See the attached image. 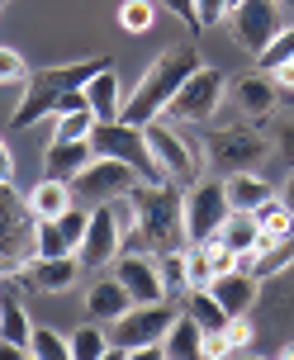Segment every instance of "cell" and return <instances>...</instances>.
Wrapping results in <instances>:
<instances>
[{
	"mask_svg": "<svg viewBox=\"0 0 294 360\" xmlns=\"http://www.w3.org/2000/svg\"><path fill=\"white\" fill-rule=\"evenodd\" d=\"M105 67H114L110 57H86V62H72V67H43V72H34L19 109L10 114V128H34L38 119H48V114L57 119V114L91 109L86 105V81L100 76Z\"/></svg>",
	"mask_w": 294,
	"mask_h": 360,
	"instance_id": "obj_1",
	"label": "cell"
},
{
	"mask_svg": "<svg viewBox=\"0 0 294 360\" xmlns=\"http://www.w3.org/2000/svg\"><path fill=\"white\" fill-rule=\"evenodd\" d=\"M133 199V209H138V228H133L129 237H124V252H152V256H162V252H181L185 242V195H181V185H133L129 190Z\"/></svg>",
	"mask_w": 294,
	"mask_h": 360,
	"instance_id": "obj_2",
	"label": "cell"
},
{
	"mask_svg": "<svg viewBox=\"0 0 294 360\" xmlns=\"http://www.w3.org/2000/svg\"><path fill=\"white\" fill-rule=\"evenodd\" d=\"M204 62L200 53L190 48V43H181V48H166L152 67L143 72V81H138V90L129 95V105H124V124L133 128H147V124H157V114H166L171 109V100H176V90L190 81V76L200 72Z\"/></svg>",
	"mask_w": 294,
	"mask_h": 360,
	"instance_id": "obj_3",
	"label": "cell"
},
{
	"mask_svg": "<svg viewBox=\"0 0 294 360\" xmlns=\"http://www.w3.org/2000/svg\"><path fill=\"white\" fill-rule=\"evenodd\" d=\"M91 147H95V157H110V162L133 166L143 185H166L162 166H157L152 147H147V128H133V124H124V119H114V124H95Z\"/></svg>",
	"mask_w": 294,
	"mask_h": 360,
	"instance_id": "obj_4",
	"label": "cell"
},
{
	"mask_svg": "<svg viewBox=\"0 0 294 360\" xmlns=\"http://www.w3.org/2000/svg\"><path fill=\"white\" fill-rule=\"evenodd\" d=\"M228 214H233V204H228V190L219 180H195L185 190V237H190V247L214 242L223 233Z\"/></svg>",
	"mask_w": 294,
	"mask_h": 360,
	"instance_id": "obj_5",
	"label": "cell"
},
{
	"mask_svg": "<svg viewBox=\"0 0 294 360\" xmlns=\"http://www.w3.org/2000/svg\"><path fill=\"white\" fill-rule=\"evenodd\" d=\"M223 90H228L223 72L200 67V72H195L181 90H176V100H171V109H166V114H171L176 124H209V119L219 114V105H223Z\"/></svg>",
	"mask_w": 294,
	"mask_h": 360,
	"instance_id": "obj_6",
	"label": "cell"
},
{
	"mask_svg": "<svg viewBox=\"0 0 294 360\" xmlns=\"http://www.w3.org/2000/svg\"><path fill=\"white\" fill-rule=\"evenodd\" d=\"M147 147H152V157H157V166H162V176L171 185L190 190L200 180V152L185 143L171 124H147Z\"/></svg>",
	"mask_w": 294,
	"mask_h": 360,
	"instance_id": "obj_7",
	"label": "cell"
},
{
	"mask_svg": "<svg viewBox=\"0 0 294 360\" xmlns=\"http://www.w3.org/2000/svg\"><path fill=\"white\" fill-rule=\"evenodd\" d=\"M181 313L166 304H138L129 308L119 323H110V346H124V351H138V346H157L166 342V332Z\"/></svg>",
	"mask_w": 294,
	"mask_h": 360,
	"instance_id": "obj_8",
	"label": "cell"
},
{
	"mask_svg": "<svg viewBox=\"0 0 294 360\" xmlns=\"http://www.w3.org/2000/svg\"><path fill=\"white\" fill-rule=\"evenodd\" d=\"M233 34L247 53H266L280 34H285V10L276 0H238L233 5Z\"/></svg>",
	"mask_w": 294,
	"mask_h": 360,
	"instance_id": "obj_9",
	"label": "cell"
},
{
	"mask_svg": "<svg viewBox=\"0 0 294 360\" xmlns=\"http://www.w3.org/2000/svg\"><path fill=\"white\" fill-rule=\"evenodd\" d=\"M29 204L10 195V185H0V275H15L24 261H34V228H24Z\"/></svg>",
	"mask_w": 294,
	"mask_h": 360,
	"instance_id": "obj_10",
	"label": "cell"
},
{
	"mask_svg": "<svg viewBox=\"0 0 294 360\" xmlns=\"http://www.w3.org/2000/svg\"><path fill=\"white\" fill-rule=\"evenodd\" d=\"M209 162L223 166L228 176H238V171H252V166L266 157V143H261V133H252L247 124H228V128H214L209 133Z\"/></svg>",
	"mask_w": 294,
	"mask_h": 360,
	"instance_id": "obj_11",
	"label": "cell"
},
{
	"mask_svg": "<svg viewBox=\"0 0 294 360\" xmlns=\"http://www.w3.org/2000/svg\"><path fill=\"white\" fill-rule=\"evenodd\" d=\"M124 223L114 218L110 204H100V209H91V223H86V242H81V266L86 270H100V266H114L119 256H124Z\"/></svg>",
	"mask_w": 294,
	"mask_h": 360,
	"instance_id": "obj_12",
	"label": "cell"
},
{
	"mask_svg": "<svg viewBox=\"0 0 294 360\" xmlns=\"http://www.w3.org/2000/svg\"><path fill=\"white\" fill-rule=\"evenodd\" d=\"M91 209H67L62 218H38L34 223V256H76L86 242Z\"/></svg>",
	"mask_w": 294,
	"mask_h": 360,
	"instance_id": "obj_13",
	"label": "cell"
},
{
	"mask_svg": "<svg viewBox=\"0 0 294 360\" xmlns=\"http://www.w3.org/2000/svg\"><path fill=\"white\" fill-rule=\"evenodd\" d=\"M133 185H138V171H133V166L110 162V157H95V162L72 180V195H86V199H95V204H110V199L129 195Z\"/></svg>",
	"mask_w": 294,
	"mask_h": 360,
	"instance_id": "obj_14",
	"label": "cell"
},
{
	"mask_svg": "<svg viewBox=\"0 0 294 360\" xmlns=\"http://www.w3.org/2000/svg\"><path fill=\"white\" fill-rule=\"evenodd\" d=\"M114 275H119V285L133 294V304H162L166 299L162 270H157V256L152 252H124L114 261Z\"/></svg>",
	"mask_w": 294,
	"mask_h": 360,
	"instance_id": "obj_15",
	"label": "cell"
},
{
	"mask_svg": "<svg viewBox=\"0 0 294 360\" xmlns=\"http://www.w3.org/2000/svg\"><path fill=\"white\" fill-rule=\"evenodd\" d=\"M257 289H261V280L252 275V270L233 266V270H223V275H214L209 294L223 304V313H228V318H247V313H252V304H257Z\"/></svg>",
	"mask_w": 294,
	"mask_h": 360,
	"instance_id": "obj_16",
	"label": "cell"
},
{
	"mask_svg": "<svg viewBox=\"0 0 294 360\" xmlns=\"http://www.w3.org/2000/svg\"><path fill=\"white\" fill-rule=\"evenodd\" d=\"M81 256H34L29 261V289L38 294H62L81 280Z\"/></svg>",
	"mask_w": 294,
	"mask_h": 360,
	"instance_id": "obj_17",
	"label": "cell"
},
{
	"mask_svg": "<svg viewBox=\"0 0 294 360\" xmlns=\"http://www.w3.org/2000/svg\"><path fill=\"white\" fill-rule=\"evenodd\" d=\"M129 308H138V304H133L129 289L119 285V275H100V280L86 289V313H91L95 323H119Z\"/></svg>",
	"mask_w": 294,
	"mask_h": 360,
	"instance_id": "obj_18",
	"label": "cell"
},
{
	"mask_svg": "<svg viewBox=\"0 0 294 360\" xmlns=\"http://www.w3.org/2000/svg\"><path fill=\"white\" fill-rule=\"evenodd\" d=\"M95 162V147L91 138H81V143H53L48 147V157H43V176L48 180H62V185H72L86 166Z\"/></svg>",
	"mask_w": 294,
	"mask_h": 360,
	"instance_id": "obj_19",
	"label": "cell"
},
{
	"mask_svg": "<svg viewBox=\"0 0 294 360\" xmlns=\"http://www.w3.org/2000/svg\"><path fill=\"white\" fill-rule=\"evenodd\" d=\"M233 100H238L242 114H252V119H266V114L276 109V100H280V86H276V76H266V72L242 76L238 86H233Z\"/></svg>",
	"mask_w": 294,
	"mask_h": 360,
	"instance_id": "obj_20",
	"label": "cell"
},
{
	"mask_svg": "<svg viewBox=\"0 0 294 360\" xmlns=\"http://www.w3.org/2000/svg\"><path fill=\"white\" fill-rule=\"evenodd\" d=\"M223 190H228V204H233L238 214H257L266 199H276V185L261 180L257 171H238V176H228V180H223Z\"/></svg>",
	"mask_w": 294,
	"mask_h": 360,
	"instance_id": "obj_21",
	"label": "cell"
},
{
	"mask_svg": "<svg viewBox=\"0 0 294 360\" xmlns=\"http://www.w3.org/2000/svg\"><path fill=\"white\" fill-rule=\"evenodd\" d=\"M0 342L24 346V351L34 342V323H29V313H24V299H19L10 285L0 289Z\"/></svg>",
	"mask_w": 294,
	"mask_h": 360,
	"instance_id": "obj_22",
	"label": "cell"
},
{
	"mask_svg": "<svg viewBox=\"0 0 294 360\" xmlns=\"http://www.w3.org/2000/svg\"><path fill=\"white\" fill-rule=\"evenodd\" d=\"M86 105H91V114L100 119V124H114V119L124 114V100H119V76H114V67H105L100 76H91V81H86Z\"/></svg>",
	"mask_w": 294,
	"mask_h": 360,
	"instance_id": "obj_23",
	"label": "cell"
},
{
	"mask_svg": "<svg viewBox=\"0 0 294 360\" xmlns=\"http://www.w3.org/2000/svg\"><path fill=\"white\" fill-rule=\"evenodd\" d=\"M181 313H185V318H195V327H200L204 337H219V332H228V323H233L209 289H190L185 304H181Z\"/></svg>",
	"mask_w": 294,
	"mask_h": 360,
	"instance_id": "obj_24",
	"label": "cell"
},
{
	"mask_svg": "<svg viewBox=\"0 0 294 360\" xmlns=\"http://www.w3.org/2000/svg\"><path fill=\"white\" fill-rule=\"evenodd\" d=\"M166 356L171 360H209V351H204V332L195 327V318H176L171 323V332H166Z\"/></svg>",
	"mask_w": 294,
	"mask_h": 360,
	"instance_id": "obj_25",
	"label": "cell"
},
{
	"mask_svg": "<svg viewBox=\"0 0 294 360\" xmlns=\"http://www.w3.org/2000/svg\"><path fill=\"white\" fill-rule=\"evenodd\" d=\"M24 204H29V218H62L67 214V209H72V190H67V185H62V180H48L43 176V185H38V190H29V199H24Z\"/></svg>",
	"mask_w": 294,
	"mask_h": 360,
	"instance_id": "obj_26",
	"label": "cell"
},
{
	"mask_svg": "<svg viewBox=\"0 0 294 360\" xmlns=\"http://www.w3.org/2000/svg\"><path fill=\"white\" fill-rule=\"evenodd\" d=\"M219 242L228 247L233 256H247V252H257L261 247V223H257V214H228V223H223V233H219Z\"/></svg>",
	"mask_w": 294,
	"mask_h": 360,
	"instance_id": "obj_27",
	"label": "cell"
},
{
	"mask_svg": "<svg viewBox=\"0 0 294 360\" xmlns=\"http://www.w3.org/2000/svg\"><path fill=\"white\" fill-rule=\"evenodd\" d=\"M257 223H261V247H266V242H290L294 237V214L285 209V199H266L257 209Z\"/></svg>",
	"mask_w": 294,
	"mask_h": 360,
	"instance_id": "obj_28",
	"label": "cell"
},
{
	"mask_svg": "<svg viewBox=\"0 0 294 360\" xmlns=\"http://www.w3.org/2000/svg\"><path fill=\"white\" fill-rule=\"evenodd\" d=\"M67 342H72V360H100L110 351V332H100L95 323H86V327H76Z\"/></svg>",
	"mask_w": 294,
	"mask_h": 360,
	"instance_id": "obj_29",
	"label": "cell"
},
{
	"mask_svg": "<svg viewBox=\"0 0 294 360\" xmlns=\"http://www.w3.org/2000/svg\"><path fill=\"white\" fill-rule=\"evenodd\" d=\"M95 119L91 109H76V114H57V124H53V143H81V138H91L95 133Z\"/></svg>",
	"mask_w": 294,
	"mask_h": 360,
	"instance_id": "obj_30",
	"label": "cell"
},
{
	"mask_svg": "<svg viewBox=\"0 0 294 360\" xmlns=\"http://www.w3.org/2000/svg\"><path fill=\"white\" fill-rule=\"evenodd\" d=\"M157 270H162L166 294H185V289H190V266H185V252H162V256H157Z\"/></svg>",
	"mask_w": 294,
	"mask_h": 360,
	"instance_id": "obj_31",
	"label": "cell"
},
{
	"mask_svg": "<svg viewBox=\"0 0 294 360\" xmlns=\"http://www.w3.org/2000/svg\"><path fill=\"white\" fill-rule=\"evenodd\" d=\"M29 356H34V360H72V342H62L53 327H34Z\"/></svg>",
	"mask_w": 294,
	"mask_h": 360,
	"instance_id": "obj_32",
	"label": "cell"
},
{
	"mask_svg": "<svg viewBox=\"0 0 294 360\" xmlns=\"http://www.w3.org/2000/svg\"><path fill=\"white\" fill-rule=\"evenodd\" d=\"M285 62H294V29H285V34H280L276 43L266 48V53H257V67H261L266 76H271V72H280Z\"/></svg>",
	"mask_w": 294,
	"mask_h": 360,
	"instance_id": "obj_33",
	"label": "cell"
},
{
	"mask_svg": "<svg viewBox=\"0 0 294 360\" xmlns=\"http://www.w3.org/2000/svg\"><path fill=\"white\" fill-rule=\"evenodd\" d=\"M185 266H190V289H209V285H214L209 247H190V252H185Z\"/></svg>",
	"mask_w": 294,
	"mask_h": 360,
	"instance_id": "obj_34",
	"label": "cell"
},
{
	"mask_svg": "<svg viewBox=\"0 0 294 360\" xmlns=\"http://www.w3.org/2000/svg\"><path fill=\"white\" fill-rule=\"evenodd\" d=\"M119 24H124L129 34H147V29H152V0H124Z\"/></svg>",
	"mask_w": 294,
	"mask_h": 360,
	"instance_id": "obj_35",
	"label": "cell"
},
{
	"mask_svg": "<svg viewBox=\"0 0 294 360\" xmlns=\"http://www.w3.org/2000/svg\"><path fill=\"white\" fill-rule=\"evenodd\" d=\"M233 5H238V0H195V10H200V29H219L223 19H233Z\"/></svg>",
	"mask_w": 294,
	"mask_h": 360,
	"instance_id": "obj_36",
	"label": "cell"
},
{
	"mask_svg": "<svg viewBox=\"0 0 294 360\" xmlns=\"http://www.w3.org/2000/svg\"><path fill=\"white\" fill-rule=\"evenodd\" d=\"M24 57L15 53V48H0V86H15V81H24Z\"/></svg>",
	"mask_w": 294,
	"mask_h": 360,
	"instance_id": "obj_37",
	"label": "cell"
},
{
	"mask_svg": "<svg viewBox=\"0 0 294 360\" xmlns=\"http://www.w3.org/2000/svg\"><path fill=\"white\" fill-rule=\"evenodd\" d=\"M223 342L233 346V351L252 346V313H247V318H233V323H228V332H223Z\"/></svg>",
	"mask_w": 294,
	"mask_h": 360,
	"instance_id": "obj_38",
	"label": "cell"
},
{
	"mask_svg": "<svg viewBox=\"0 0 294 360\" xmlns=\"http://www.w3.org/2000/svg\"><path fill=\"white\" fill-rule=\"evenodd\" d=\"M162 5H166L176 19H181L190 34H200V10H195V0H162Z\"/></svg>",
	"mask_w": 294,
	"mask_h": 360,
	"instance_id": "obj_39",
	"label": "cell"
},
{
	"mask_svg": "<svg viewBox=\"0 0 294 360\" xmlns=\"http://www.w3.org/2000/svg\"><path fill=\"white\" fill-rule=\"evenodd\" d=\"M276 147H280V157H285V166L294 171V124H280L276 128Z\"/></svg>",
	"mask_w": 294,
	"mask_h": 360,
	"instance_id": "obj_40",
	"label": "cell"
},
{
	"mask_svg": "<svg viewBox=\"0 0 294 360\" xmlns=\"http://www.w3.org/2000/svg\"><path fill=\"white\" fill-rule=\"evenodd\" d=\"M129 360H171V356H166V346L157 342V346H138V351H129Z\"/></svg>",
	"mask_w": 294,
	"mask_h": 360,
	"instance_id": "obj_41",
	"label": "cell"
},
{
	"mask_svg": "<svg viewBox=\"0 0 294 360\" xmlns=\"http://www.w3.org/2000/svg\"><path fill=\"white\" fill-rule=\"evenodd\" d=\"M0 360H29V351H24V346H10V342H0Z\"/></svg>",
	"mask_w": 294,
	"mask_h": 360,
	"instance_id": "obj_42",
	"label": "cell"
},
{
	"mask_svg": "<svg viewBox=\"0 0 294 360\" xmlns=\"http://www.w3.org/2000/svg\"><path fill=\"white\" fill-rule=\"evenodd\" d=\"M276 76V86H290L294 90V62H285V67H280V72H271Z\"/></svg>",
	"mask_w": 294,
	"mask_h": 360,
	"instance_id": "obj_43",
	"label": "cell"
},
{
	"mask_svg": "<svg viewBox=\"0 0 294 360\" xmlns=\"http://www.w3.org/2000/svg\"><path fill=\"white\" fill-rule=\"evenodd\" d=\"M10 176H15V162H10V152H0V185H10Z\"/></svg>",
	"mask_w": 294,
	"mask_h": 360,
	"instance_id": "obj_44",
	"label": "cell"
},
{
	"mask_svg": "<svg viewBox=\"0 0 294 360\" xmlns=\"http://www.w3.org/2000/svg\"><path fill=\"white\" fill-rule=\"evenodd\" d=\"M100 360H129V351H124V346H110V351H105Z\"/></svg>",
	"mask_w": 294,
	"mask_h": 360,
	"instance_id": "obj_45",
	"label": "cell"
},
{
	"mask_svg": "<svg viewBox=\"0 0 294 360\" xmlns=\"http://www.w3.org/2000/svg\"><path fill=\"white\" fill-rule=\"evenodd\" d=\"M285 209L294 214V171H290V185H285Z\"/></svg>",
	"mask_w": 294,
	"mask_h": 360,
	"instance_id": "obj_46",
	"label": "cell"
},
{
	"mask_svg": "<svg viewBox=\"0 0 294 360\" xmlns=\"http://www.w3.org/2000/svg\"><path fill=\"white\" fill-rule=\"evenodd\" d=\"M228 360H257V351H252V346H242V351H233Z\"/></svg>",
	"mask_w": 294,
	"mask_h": 360,
	"instance_id": "obj_47",
	"label": "cell"
},
{
	"mask_svg": "<svg viewBox=\"0 0 294 360\" xmlns=\"http://www.w3.org/2000/svg\"><path fill=\"white\" fill-rule=\"evenodd\" d=\"M276 5H280V10H285V15L294 19V0H276Z\"/></svg>",
	"mask_w": 294,
	"mask_h": 360,
	"instance_id": "obj_48",
	"label": "cell"
},
{
	"mask_svg": "<svg viewBox=\"0 0 294 360\" xmlns=\"http://www.w3.org/2000/svg\"><path fill=\"white\" fill-rule=\"evenodd\" d=\"M280 360H294V346H290V351H285V356H280Z\"/></svg>",
	"mask_w": 294,
	"mask_h": 360,
	"instance_id": "obj_49",
	"label": "cell"
},
{
	"mask_svg": "<svg viewBox=\"0 0 294 360\" xmlns=\"http://www.w3.org/2000/svg\"><path fill=\"white\" fill-rule=\"evenodd\" d=\"M0 152H5V138H0Z\"/></svg>",
	"mask_w": 294,
	"mask_h": 360,
	"instance_id": "obj_50",
	"label": "cell"
},
{
	"mask_svg": "<svg viewBox=\"0 0 294 360\" xmlns=\"http://www.w3.org/2000/svg\"><path fill=\"white\" fill-rule=\"evenodd\" d=\"M0 5H5V0H0Z\"/></svg>",
	"mask_w": 294,
	"mask_h": 360,
	"instance_id": "obj_51",
	"label": "cell"
},
{
	"mask_svg": "<svg viewBox=\"0 0 294 360\" xmlns=\"http://www.w3.org/2000/svg\"><path fill=\"white\" fill-rule=\"evenodd\" d=\"M29 360H34V356H29Z\"/></svg>",
	"mask_w": 294,
	"mask_h": 360,
	"instance_id": "obj_52",
	"label": "cell"
}]
</instances>
